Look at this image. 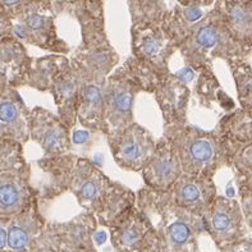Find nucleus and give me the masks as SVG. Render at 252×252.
<instances>
[{
	"label": "nucleus",
	"instance_id": "nucleus-18",
	"mask_svg": "<svg viewBox=\"0 0 252 252\" xmlns=\"http://www.w3.org/2000/svg\"><path fill=\"white\" fill-rule=\"evenodd\" d=\"M122 238H123V242H125L126 245H133L138 238V232L136 229H133V228H128L127 230L123 232Z\"/></svg>",
	"mask_w": 252,
	"mask_h": 252
},
{
	"label": "nucleus",
	"instance_id": "nucleus-16",
	"mask_svg": "<svg viewBox=\"0 0 252 252\" xmlns=\"http://www.w3.org/2000/svg\"><path fill=\"white\" fill-rule=\"evenodd\" d=\"M160 48V41L158 38L153 37V36H149L144 40V44H142V51L147 55H154L157 54Z\"/></svg>",
	"mask_w": 252,
	"mask_h": 252
},
{
	"label": "nucleus",
	"instance_id": "nucleus-21",
	"mask_svg": "<svg viewBox=\"0 0 252 252\" xmlns=\"http://www.w3.org/2000/svg\"><path fill=\"white\" fill-rule=\"evenodd\" d=\"M236 252H252V250H240V251H236Z\"/></svg>",
	"mask_w": 252,
	"mask_h": 252
},
{
	"label": "nucleus",
	"instance_id": "nucleus-2",
	"mask_svg": "<svg viewBox=\"0 0 252 252\" xmlns=\"http://www.w3.org/2000/svg\"><path fill=\"white\" fill-rule=\"evenodd\" d=\"M241 213L237 204L224 201L220 208H217L211 217L213 228L223 234L234 233L241 227Z\"/></svg>",
	"mask_w": 252,
	"mask_h": 252
},
{
	"label": "nucleus",
	"instance_id": "nucleus-13",
	"mask_svg": "<svg viewBox=\"0 0 252 252\" xmlns=\"http://www.w3.org/2000/svg\"><path fill=\"white\" fill-rule=\"evenodd\" d=\"M18 119V112L16 105L10 101L1 102V122L3 123H12Z\"/></svg>",
	"mask_w": 252,
	"mask_h": 252
},
{
	"label": "nucleus",
	"instance_id": "nucleus-5",
	"mask_svg": "<svg viewBox=\"0 0 252 252\" xmlns=\"http://www.w3.org/2000/svg\"><path fill=\"white\" fill-rule=\"evenodd\" d=\"M236 77L241 100L245 106L252 108V70L249 67H242L238 69Z\"/></svg>",
	"mask_w": 252,
	"mask_h": 252
},
{
	"label": "nucleus",
	"instance_id": "nucleus-10",
	"mask_svg": "<svg viewBox=\"0 0 252 252\" xmlns=\"http://www.w3.org/2000/svg\"><path fill=\"white\" fill-rule=\"evenodd\" d=\"M9 246L14 250H21L29 243V233L22 227H12L8 234Z\"/></svg>",
	"mask_w": 252,
	"mask_h": 252
},
{
	"label": "nucleus",
	"instance_id": "nucleus-20",
	"mask_svg": "<svg viewBox=\"0 0 252 252\" xmlns=\"http://www.w3.org/2000/svg\"><path fill=\"white\" fill-rule=\"evenodd\" d=\"M5 242H6V236H5V230L1 229V249L5 246Z\"/></svg>",
	"mask_w": 252,
	"mask_h": 252
},
{
	"label": "nucleus",
	"instance_id": "nucleus-14",
	"mask_svg": "<svg viewBox=\"0 0 252 252\" xmlns=\"http://www.w3.org/2000/svg\"><path fill=\"white\" fill-rule=\"evenodd\" d=\"M97 192H99V185L94 179H87L80 187L81 196L83 198H86V200H93V198H95L96 195H97Z\"/></svg>",
	"mask_w": 252,
	"mask_h": 252
},
{
	"label": "nucleus",
	"instance_id": "nucleus-7",
	"mask_svg": "<svg viewBox=\"0 0 252 252\" xmlns=\"http://www.w3.org/2000/svg\"><path fill=\"white\" fill-rule=\"evenodd\" d=\"M0 201H1V209L9 210L16 208L21 200V193L16 185L10 181L1 182V191H0Z\"/></svg>",
	"mask_w": 252,
	"mask_h": 252
},
{
	"label": "nucleus",
	"instance_id": "nucleus-1",
	"mask_svg": "<svg viewBox=\"0 0 252 252\" xmlns=\"http://www.w3.org/2000/svg\"><path fill=\"white\" fill-rule=\"evenodd\" d=\"M228 17L237 35L252 41V1H232L228 5Z\"/></svg>",
	"mask_w": 252,
	"mask_h": 252
},
{
	"label": "nucleus",
	"instance_id": "nucleus-15",
	"mask_svg": "<svg viewBox=\"0 0 252 252\" xmlns=\"http://www.w3.org/2000/svg\"><path fill=\"white\" fill-rule=\"evenodd\" d=\"M243 208L250 225H252V182H249L243 189Z\"/></svg>",
	"mask_w": 252,
	"mask_h": 252
},
{
	"label": "nucleus",
	"instance_id": "nucleus-11",
	"mask_svg": "<svg viewBox=\"0 0 252 252\" xmlns=\"http://www.w3.org/2000/svg\"><path fill=\"white\" fill-rule=\"evenodd\" d=\"M179 196L183 201L193 204L197 202L201 198V189L195 183H186L179 189Z\"/></svg>",
	"mask_w": 252,
	"mask_h": 252
},
{
	"label": "nucleus",
	"instance_id": "nucleus-19",
	"mask_svg": "<svg viewBox=\"0 0 252 252\" xmlns=\"http://www.w3.org/2000/svg\"><path fill=\"white\" fill-rule=\"evenodd\" d=\"M29 25L31 26L32 29H38V27L42 25V18L40 16H37V14L31 16L29 18Z\"/></svg>",
	"mask_w": 252,
	"mask_h": 252
},
{
	"label": "nucleus",
	"instance_id": "nucleus-9",
	"mask_svg": "<svg viewBox=\"0 0 252 252\" xmlns=\"http://www.w3.org/2000/svg\"><path fill=\"white\" fill-rule=\"evenodd\" d=\"M196 41L202 48H211L218 41V31L213 26H204L196 33Z\"/></svg>",
	"mask_w": 252,
	"mask_h": 252
},
{
	"label": "nucleus",
	"instance_id": "nucleus-8",
	"mask_svg": "<svg viewBox=\"0 0 252 252\" xmlns=\"http://www.w3.org/2000/svg\"><path fill=\"white\" fill-rule=\"evenodd\" d=\"M109 105L113 109V112L117 113H127L132 105V95L126 89H117L110 95Z\"/></svg>",
	"mask_w": 252,
	"mask_h": 252
},
{
	"label": "nucleus",
	"instance_id": "nucleus-12",
	"mask_svg": "<svg viewBox=\"0 0 252 252\" xmlns=\"http://www.w3.org/2000/svg\"><path fill=\"white\" fill-rule=\"evenodd\" d=\"M169 236L176 243H185L189 238V228L182 221H177L169 228Z\"/></svg>",
	"mask_w": 252,
	"mask_h": 252
},
{
	"label": "nucleus",
	"instance_id": "nucleus-6",
	"mask_svg": "<svg viewBox=\"0 0 252 252\" xmlns=\"http://www.w3.org/2000/svg\"><path fill=\"white\" fill-rule=\"evenodd\" d=\"M154 176L158 181H172L177 174V164L172 157L163 155L154 163Z\"/></svg>",
	"mask_w": 252,
	"mask_h": 252
},
{
	"label": "nucleus",
	"instance_id": "nucleus-17",
	"mask_svg": "<svg viewBox=\"0 0 252 252\" xmlns=\"http://www.w3.org/2000/svg\"><path fill=\"white\" fill-rule=\"evenodd\" d=\"M241 160H242L243 169L252 177V144L247 146L246 150L243 151Z\"/></svg>",
	"mask_w": 252,
	"mask_h": 252
},
{
	"label": "nucleus",
	"instance_id": "nucleus-3",
	"mask_svg": "<svg viewBox=\"0 0 252 252\" xmlns=\"http://www.w3.org/2000/svg\"><path fill=\"white\" fill-rule=\"evenodd\" d=\"M146 151V142L142 136L131 134L123 140L121 145V157L129 163H134L144 158Z\"/></svg>",
	"mask_w": 252,
	"mask_h": 252
},
{
	"label": "nucleus",
	"instance_id": "nucleus-4",
	"mask_svg": "<svg viewBox=\"0 0 252 252\" xmlns=\"http://www.w3.org/2000/svg\"><path fill=\"white\" fill-rule=\"evenodd\" d=\"M189 157L196 164L208 163L214 157V147H213L210 141L197 138L189 144Z\"/></svg>",
	"mask_w": 252,
	"mask_h": 252
}]
</instances>
